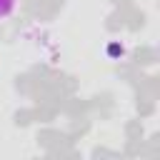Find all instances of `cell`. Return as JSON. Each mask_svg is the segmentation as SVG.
Returning <instances> with one entry per match:
<instances>
[{
	"mask_svg": "<svg viewBox=\"0 0 160 160\" xmlns=\"http://www.w3.org/2000/svg\"><path fill=\"white\" fill-rule=\"evenodd\" d=\"M15 8H18V0H0V20L10 18L15 12Z\"/></svg>",
	"mask_w": 160,
	"mask_h": 160,
	"instance_id": "obj_1",
	"label": "cell"
}]
</instances>
